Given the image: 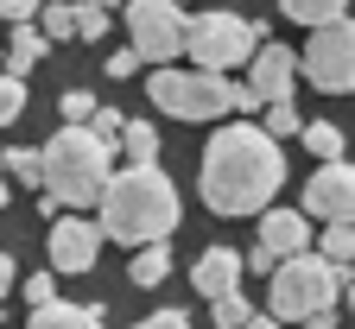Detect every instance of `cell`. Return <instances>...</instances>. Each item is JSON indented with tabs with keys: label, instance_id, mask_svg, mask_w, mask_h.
Wrapping results in <instances>:
<instances>
[{
	"label": "cell",
	"instance_id": "cell-1",
	"mask_svg": "<svg viewBox=\"0 0 355 329\" xmlns=\"http://www.w3.org/2000/svg\"><path fill=\"white\" fill-rule=\"evenodd\" d=\"M197 184H203L209 215H260L279 197V184H286V152H279V139L266 127H241L235 121V127H222L203 146Z\"/></svg>",
	"mask_w": 355,
	"mask_h": 329
},
{
	"label": "cell",
	"instance_id": "cell-2",
	"mask_svg": "<svg viewBox=\"0 0 355 329\" xmlns=\"http://www.w3.org/2000/svg\"><path fill=\"white\" fill-rule=\"evenodd\" d=\"M178 228V184L159 165H127L114 171L102 197V234L127 247H165Z\"/></svg>",
	"mask_w": 355,
	"mask_h": 329
},
{
	"label": "cell",
	"instance_id": "cell-3",
	"mask_svg": "<svg viewBox=\"0 0 355 329\" xmlns=\"http://www.w3.org/2000/svg\"><path fill=\"white\" fill-rule=\"evenodd\" d=\"M108 184H114V146H102L89 127L51 133V146H44V197L51 203L89 209L108 197Z\"/></svg>",
	"mask_w": 355,
	"mask_h": 329
},
{
	"label": "cell",
	"instance_id": "cell-4",
	"mask_svg": "<svg viewBox=\"0 0 355 329\" xmlns=\"http://www.w3.org/2000/svg\"><path fill=\"white\" fill-rule=\"evenodd\" d=\"M146 96H153V108L171 114V121H222V114H248V108H260L248 82L209 76V70H153Z\"/></svg>",
	"mask_w": 355,
	"mask_h": 329
},
{
	"label": "cell",
	"instance_id": "cell-5",
	"mask_svg": "<svg viewBox=\"0 0 355 329\" xmlns=\"http://www.w3.org/2000/svg\"><path fill=\"white\" fill-rule=\"evenodd\" d=\"M336 285H343V272L324 254H298L273 272V310L266 317H286L304 329H336Z\"/></svg>",
	"mask_w": 355,
	"mask_h": 329
},
{
	"label": "cell",
	"instance_id": "cell-6",
	"mask_svg": "<svg viewBox=\"0 0 355 329\" xmlns=\"http://www.w3.org/2000/svg\"><path fill=\"white\" fill-rule=\"evenodd\" d=\"M260 44H266L260 19H241V13H197V19H191V38H184V51H191L197 70L229 76L235 64H248V57L260 51Z\"/></svg>",
	"mask_w": 355,
	"mask_h": 329
},
{
	"label": "cell",
	"instance_id": "cell-7",
	"mask_svg": "<svg viewBox=\"0 0 355 329\" xmlns=\"http://www.w3.org/2000/svg\"><path fill=\"white\" fill-rule=\"evenodd\" d=\"M127 32H133V51L171 64L191 38V13H178V0H127Z\"/></svg>",
	"mask_w": 355,
	"mask_h": 329
},
{
	"label": "cell",
	"instance_id": "cell-8",
	"mask_svg": "<svg viewBox=\"0 0 355 329\" xmlns=\"http://www.w3.org/2000/svg\"><path fill=\"white\" fill-rule=\"evenodd\" d=\"M298 70H304V82H318L324 96L355 89V19H336V26H324V32H311Z\"/></svg>",
	"mask_w": 355,
	"mask_h": 329
},
{
	"label": "cell",
	"instance_id": "cell-9",
	"mask_svg": "<svg viewBox=\"0 0 355 329\" xmlns=\"http://www.w3.org/2000/svg\"><path fill=\"white\" fill-rule=\"evenodd\" d=\"M304 215H318L324 228H336V222H355V165H318L311 171V184H304V203H298Z\"/></svg>",
	"mask_w": 355,
	"mask_h": 329
},
{
	"label": "cell",
	"instance_id": "cell-10",
	"mask_svg": "<svg viewBox=\"0 0 355 329\" xmlns=\"http://www.w3.org/2000/svg\"><path fill=\"white\" fill-rule=\"evenodd\" d=\"M102 241H108L102 222H89V215H58V222H51V241H44V247H51V272H89V266L102 260Z\"/></svg>",
	"mask_w": 355,
	"mask_h": 329
},
{
	"label": "cell",
	"instance_id": "cell-11",
	"mask_svg": "<svg viewBox=\"0 0 355 329\" xmlns=\"http://www.w3.org/2000/svg\"><path fill=\"white\" fill-rule=\"evenodd\" d=\"M292 82H298V57L286 51V44H260V57L248 64V89H254V102L260 108H273L292 96Z\"/></svg>",
	"mask_w": 355,
	"mask_h": 329
},
{
	"label": "cell",
	"instance_id": "cell-12",
	"mask_svg": "<svg viewBox=\"0 0 355 329\" xmlns=\"http://www.w3.org/2000/svg\"><path fill=\"white\" fill-rule=\"evenodd\" d=\"M241 272H248V260L235 254V247H203L197 254V266H191V285H197V298H235V285H241Z\"/></svg>",
	"mask_w": 355,
	"mask_h": 329
},
{
	"label": "cell",
	"instance_id": "cell-13",
	"mask_svg": "<svg viewBox=\"0 0 355 329\" xmlns=\"http://www.w3.org/2000/svg\"><path fill=\"white\" fill-rule=\"evenodd\" d=\"M260 247L279 254V260L311 254V215H304V209H266V215H260Z\"/></svg>",
	"mask_w": 355,
	"mask_h": 329
},
{
	"label": "cell",
	"instance_id": "cell-14",
	"mask_svg": "<svg viewBox=\"0 0 355 329\" xmlns=\"http://www.w3.org/2000/svg\"><path fill=\"white\" fill-rule=\"evenodd\" d=\"M26 329H108V323H102L96 304H64V298H58L51 310H32Z\"/></svg>",
	"mask_w": 355,
	"mask_h": 329
},
{
	"label": "cell",
	"instance_id": "cell-15",
	"mask_svg": "<svg viewBox=\"0 0 355 329\" xmlns=\"http://www.w3.org/2000/svg\"><path fill=\"white\" fill-rule=\"evenodd\" d=\"M44 38L38 26H13V38H7V76H19L26 82V70H38V57H44Z\"/></svg>",
	"mask_w": 355,
	"mask_h": 329
},
{
	"label": "cell",
	"instance_id": "cell-16",
	"mask_svg": "<svg viewBox=\"0 0 355 329\" xmlns=\"http://www.w3.org/2000/svg\"><path fill=\"white\" fill-rule=\"evenodd\" d=\"M343 7H349V0H279V13H286L292 26H311V32L336 26V19H343Z\"/></svg>",
	"mask_w": 355,
	"mask_h": 329
},
{
	"label": "cell",
	"instance_id": "cell-17",
	"mask_svg": "<svg viewBox=\"0 0 355 329\" xmlns=\"http://www.w3.org/2000/svg\"><path fill=\"white\" fill-rule=\"evenodd\" d=\"M318 254H324L336 272H355V222H336V228H324Z\"/></svg>",
	"mask_w": 355,
	"mask_h": 329
},
{
	"label": "cell",
	"instance_id": "cell-18",
	"mask_svg": "<svg viewBox=\"0 0 355 329\" xmlns=\"http://www.w3.org/2000/svg\"><path fill=\"white\" fill-rule=\"evenodd\" d=\"M121 152H127V165H159V133H153V121H127Z\"/></svg>",
	"mask_w": 355,
	"mask_h": 329
},
{
	"label": "cell",
	"instance_id": "cell-19",
	"mask_svg": "<svg viewBox=\"0 0 355 329\" xmlns=\"http://www.w3.org/2000/svg\"><path fill=\"white\" fill-rule=\"evenodd\" d=\"M0 165H7V177H13V184H32V190H44V152L13 146V152H0Z\"/></svg>",
	"mask_w": 355,
	"mask_h": 329
},
{
	"label": "cell",
	"instance_id": "cell-20",
	"mask_svg": "<svg viewBox=\"0 0 355 329\" xmlns=\"http://www.w3.org/2000/svg\"><path fill=\"white\" fill-rule=\"evenodd\" d=\"M304 152L324 159V165H336V159H343V127H336V121H311V127H304Z\"/></svg>",
	"mask_w": 355,
	"mask_h": 329
},
{
	"label": "cell",
	"instance_id": "cell-21",
	"mask_svg": "<svg viewBox=\"0 0 355 329\" xmlns=\"http://www.w3.org/2000/svg\"><path fill=\"white\" fill-rule=\"evenodd\" d=\"M165 272H171V254H165V247H140V254H133V266H127L133 285H159Z\"/></svg>",
	"mask_w": 355,
	"mask_h": 329
},
{
	"label": "cell",
	"instance_id": "cell-22",
	"mask_svg": "<svg viewBox=\"0 0 355 329\" xmlns=\"http://www.w3.org/2000/svg\"><path fill=\"white\" fill-rule=\"evenodd\" d=\"M38 19H44L38 32L51 38V44H58V38H76V0H51V7H44Z\"/></svg>",
	"mask_w": 355,
	"mask_h": 329
},
{
	"label": "cell",
	"instance_id": "cell-23",
	"mask_svg": "<svg viewBox=\"0 0 355 329\" xmlns=\"http://www.w3.org/2000/svg\"><path fill=\"white\" fill-rule=\"evenodd\" d=\"M58 114H64V127H89L102 108H96V96H89V89H70V96L58 102Z\"/></svg>",
	"mask_w": 355,
	"mask_h": 329
},
{
	"label": "cell",
	"instance_id": "cell-24",
	"mask_svg": "<svg viewBox=\"0 0 355 329\" xmlns=\"http://www.w3.org/2000/svg\"><path fill=\"white\" fill-rule=\"evenodd\" d=\"M209 310H216V329H248V323L260 317V310H248V298H241V292H235V298H216Z\"/></svg>",
	"mask_w": 355,
	"mask_h": 329
},
{
	"label": "cell",
	"instance_id": "cell-25",
	"mask_svg": "<svg viewBox=\"0 0 355 329\" xmlns=\"http://www.w3.org/2000/svg\"><path fill=\"white\" fill-rule=\"evenodd\" d=\"M19 114H26V82L0 70V127H13Z\"/></svg>",
	"mask_w": 355,
	"mask_h": 329
},
{
	"label": "cell",
	"instance_id": "cell-26",
	"mask_svg": "<svg viewBox=\"0 0 355 329\" xmlns=\"http://www.w3.org/2000/svg\"><path fill=\"white\" fill-rule=\"evenodd\" d=\"M260 127L273 133V139H292V133H304V121H298V108H292V102H273V108L260 114Z\"/></svg>",
	"mask_w": 355,
	"mask_h": 329
},
{
	"label": "cell",
	"instance_id": "cell-27",
	"mask_svg": "<svg viewBox=\"0 0 355 329\" xmlns=\"http://www.w3.org/2000/svg\"><path fill=\"white\" fill-rule=\"evenodd\" d=\"M26 304H32V310H51V304H58V278H51V272H32V278H26Z\"/></svg>",
	"mask_w": 355,
	"mask_h": 329
},
{
	"label": "cell",
	"instance_id": "cell-28",
	"mask_svg": "<svg viewBox=\"0 0 355 329\" xmlns=\"http://www.w3.org/2000/svg\"><path fill=\"white\" fill-rule=\"evenodd\" d=\"M108 32V7H89V0H76V38H102Z\"/></svg>",
	"mask_w": 355,
	"mask_h": 329
},
{
	"label": "cell",
	"instance_id": "cell-29",
	"mask_svg": "<svg viewBox=\"0 0 355 329\" xmlns=\"http://www.w3.org/2000/svg\"><path fill=\"white\" fill-rule=\"evenodd\" d=\"M89 133L102 139V146H121V133H127V121H121V108H102L96 121H89Z\"/></svg>",
	"mask_w": 355,
	"mask_h": 329
},
{
	"label": "cell",
	"instance_id": "cell-30",
	"mask_svg": "<svg viewBox=\"0 0 355 329\" xmlns=\"http://www.w3.org/2000/svg\"><path fill=\"white\" fill-rule=\"evenodd\" d=\"M44 13V0H0V19H7V26H32Z\"/></svg>",
	"mask_w": 355,
	"mask_h": 329
},
{
	"label": "cell",
	"instance_id": "cell-31",
	"mask_svg": "<svg viewBox=\"0 0 355 329\" xmlns=\"http://www.w3.org/2000/svg\"><path fill=\"white\" fill-rule=\"evenodd\" d=\"M140 64H146V57H140V51H133V44H127V51H114V57H108L102 70H108L114 82H127V76H133V70H140Z\"/></svg>",
	"mask_w": 355,
	"mask_h": 329
},
{
	"label": "cell",
	"instance_id": "cell-32",
	"mask_svg": "<svg viewBox=\"0 0 355 329\" xmlns=\"http://www.w3.org/2000/svg\"><path fill=\"white\" fill-rule=\"evenodd\" d=\"M133 329H197V323H191L184 310H153V317H140Z\"/></svg>",
	"mask_w": 355,
	"mask_h": 329
},
{
	"label": "cell",
	"instance_id": "cell-33",
	"mask_svg": "<svg viewBox=\"0 0 355 329\" xmlns=\"http://www.w3.org/2000/svg\"><path fill=\"white\" fill-rule=\"evenodd\" d=\"M248 266H254V272H279L286 260H279V254H266V247H254V254H248Z\"/></svg>",
	"mask_w": 355,
	"mask_h": 329
},
{
	"label": "cell",
	"instance_id": "cell-34",
	"mask_svg": "<svg viewBox=\"0 0 355 329\" xmlns=\"http://www.w3.org/2000/svg\"><path fill=\"white\" fill-rule=\"evenodd\" d=\"M13 266H19V260H13V254H0V298H7V292H13V285H19V272H13Z\"/></svg>",
	"mask_w": 355,
	"mask_h": 329
},
{
	"label": "cell",
	"instance_id": "cell-35",
	"mask_svg": "<svg viewBox=\"0 0 355 329\" xmlns=\"http://www.w3.org/2000/svg\"><path fill=\"white\" fill-rule=\"evenodd\" d=\"M248 329H279V317H254V323H248Z\"/></svg>",
	"mask_w": 355,
	"mask_h": 329
},
{
	"label": "cell",
	"instance_id": "cell-36",
	"mask_svg": "<svg viewBox=\"0 0 355 329\" xmlns=\"http://www.w3.org/2000/svg\"><path fill=\"white\" fill-rule=\"evenodd\" d=\"M7 197H13V190H7V171H0V209H7Z\"/></svg>",
	"mask_w": 355,
	"mask_h": 329
},
{
	"label": "cell",
	"instance_id": "cell-37",
	"mask_svg": "<svg viewBox=\"0 0 355 329\" xmlns=\"http://www.w3.org/2000/svg\"><path fill=\"white\" fill-rule=\"evenodd\" d=\"M89 7H121V0H89Z\"/></svg>",
	"mask_w": 355,
	"mask_h": 329
},
{
	"label": "cell",
	"instance_id": "cell-38",
	"mask_svg": "<svg viewBox=\"0 0 355 329\" xmlns=\"http://www.w3.org/2000/svg\"><path fill=\"white\" fill-rule=\"evenodd\" d=\"M349 310H355V285H349Z\"/></svg>",
	"mask_w": 355,
	"mask_h": 329
},
{
	"label": "cell",
	"instance_id": "cell-39",
	"mask_svg": "<svg viewBox=\"0 0 355 329\" xmlns=\"http://www.w3.org/2000/svg\"><path fill=\"white\" fill-rule=\"evenodd\" d=\"M349 285H355V272H349Z\"/></svg>",
	"mask_w": 355,
	"mask_h": 329
}]
</instances>
